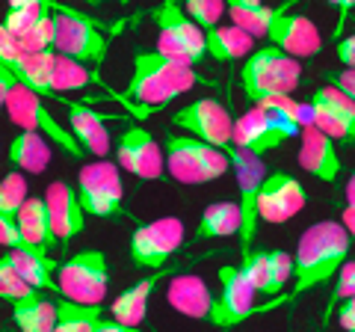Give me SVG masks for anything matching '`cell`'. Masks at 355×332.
I'll list each match as a JSON object with an SVG mask.
<instances>
[{
  "label": "cell",
  "mask_w": 355,
  "mask_h": 332,
  "mask_svg": "<svg viewBox=\"0 0 355 332\" xmlns=\"http://www.w3.org/2000/svg\"><path fill=\"white\" fill-rule=\"evenodd\" d=\"M349 243V231L335 219L308 226L299 238L293 256V288L284 294L287 303L299 300L302 294L314 291L317 285H326L331 276H338V270L347 264Z\"/></svg>",
  "instance_id": "6da1fadb"
},
{
  "label": "cell",
  "mask_w": 355,
  "mask_h": 332,
  "mask_svg": "<svg viewBox=\"0 0 355 332\" xmlns=\"http://www.w3.org/2000/svg\"><path fill=\"white\" fill-rule=\"evenodd\" d=\"M198 81L202 77L196 74L193 65H181L157 51H137L133 53V77L125 90V98L130 104L154 110L190 92L193 86H198Z\"/></svg>",
  "instance_id": "7a4b0ae2"
},
{
  "label": "cell",
  "mask_w": 355,
  "mask_h": 332,
  "mask_svg": "<svg viewBox=\"0 0 355 332\" xmlns=\"http://www.w3.org/2000/svg\"><path fill=\"white\" fill-rule=\"evenodd\" d=\"M48 6L53 18V53L83 65H101L110 51V36L101 30V24L53 0H48Z\"/></svg>",
  "instance_id": "3957f363"
},
{
  "label": "cell",
  "mask_w": 355,
  "mask_h": 332,
  "mask_svg": "<svg viewBox=\"0 0 355 332\" xmlns=\"http://www.w3.org/2000/svg\"><path fill=\"white\" fill-rule=\"evenodd\" d=\"M299 81H302V65H299V60L287 57L284 51L272 48V45L254 48L240 69L243 92H246L252 104H261L275 95H291L299 86Z\"/></svg>",
  "instance_id": "277c9868"
},
{
  "label": "cell",
  "mask_w": 355,
  "mask_h": 332,
  "mask_svg": "<svg viewBox=\"0 0 355 332\" xmlns=\"http://www.w3.org/2000/svg\"><path fill=\"white\" fill-rule=\"evenodd\" d=\"M151 18L157 24V53L169 57L181 65H196L207 57L205 30L193 24L190 15L184 13L175 0H163L151 9Z\"/></svg>",
  "instance_id": "5b68a950"
},
{
  "label": "cell",
  "mask_w": 355,
  "mask_h": 332,
  "mask_svg": "<svg viewBox=\"0 0 355 332\" xmlns=\"http://www.w3.org/2000/svg\"><path fill=\"white\" fill-rule=\"evenodd\" d=\"M231 169L225 151L193 137H166V172L178 184H210Z\"/></svg>",
  "instance_id": "8992f818"
},
{
  "label": "cell",
  "mask_w": 355,
  "mask_h": 332,
  "mask_svg": "<svg viewBox=\"0 0 355 332\" xmlns=\"http://www.w3.org/2000/svg\"><path fill=\"white\" fill-rule=\"evenodd\" d=\"M57 285L62 300L80 306H101L110 288V264L101 249H83L60 264Z\"/></svg>",
  "instance_id": "52a82bcc"
},
{
  "label": "cell",
  "mask_w": 355,
  "mask_h": 332,
  "mask_svg": "<svg viewBox=\"0 0 355 332\" xmlns=\"http://www.w3.org/2000/svg\"><path fill=\"white\" fill-rule=\"evenodd\" d=\"M3 110H6L9 119H12L21 131H33V134H42L44 140L57 142V146L69 154V158H83V149L77 146V140L71 137V131L62 128L60 122L51 116V110L44 107L42 95L27 90L24 83H15V90L9 92Z\"/></svg>",
  "instance_id": "ba28073f"
},
{
  "label": "cell",
  "mask_w": 355,
  "mask_h": 332,
  "mask_svg": "<svg viewBox=\"0 0 355 332\" xmlns=\"http://www.w3.org/2000/svg\"><path fill=\"white\" fill-rule=\"evenodd\" d=\"M77 196L86 214L104 217V219H119L121 217V175L119 166L110 160H92L83 163L77 172Z\"/></svg>",
  "instance_id": "9c48e42d"
},
{
  "label": "cell",
  "mask_w": 355,
  "mask_h": 332,
  "mask_svg": "<svg viewBox=\"0 0 355 332\" xmlns=\"http://www.w3.org/2000/svg\"><path fill=\"white\" fill-rule=\"evenodd\" d=\"M187 229L178 217H160L154 223H139L130 235V261L142 270H163L184 247Z\"/></svg>",
  "instance_id": "30bf717a"
},
{
  "label": "cell",
  "mask_w": 355,
  "mask_h": 332,
  "mask_svg": "<svg viewBox=\"0 0 355 332\" xmlns=\"http://www.w3.org/2000/svg\"><path fill=\"white\" fill-rule=\"evenodd\" d=\"M216 276H219V294H214V308H210V320H207L210 326L234 329L258 315V303H254L258 291L246 279V273L234 267V264H225V267H219Z\"/></svg>",
  "instance_id": "8fae6325"
},
{
  "label": "cell",
  "mask_w": 355,
  "mask_h": 332,
  "mask_svg": "<svg viewBox=\"0 0 355 332\" xmlns=\"http://www.w3.org/2000/svg\"><path fill=\"white\" fill-rule=\"evenodd\" d=\"M317 128L331 142H355V104L335 86H320L311 95V101L302 104V128Z\"/></svg>",
  "instance_id": "7c38bea8"
},
{
  "label": "cell",
  "mask_w": 355,
  "mask_h": 332,
  "mask_svg": "<svg viewBox=\"0 0 355 332\" xmlns=\"http://www.w3.org/2000/svg\"><path fill=\"white\" fill-rule=\"evenodd\" d=\"M299 134V128L287 125L279 116H272L266 107L252 104L249 110L234 119V134H231V142L234 149H240L243 154H252V158H263L266 151L279 149L284 140H291Z\"/></svg>",
  "instance_id": "4fadbf2b"
},
{
  "label": "cell",
  "mask_w": 355,
  "mask_h": 332,
  "mask_svg": "<svg viewBox=\"0 0 355 332\" xmlns=\"http://www.w3.org/2000/svg\"><path fill=\"white\" fill-rule=\"evenodd\" d=\"M225 158L231 160V169L237 172V184H240V252L243 258L252 252L254 235H258V193L261 184L266 179L263 172V160L252 158V154H243L240 149H234V142L225 149Z\"/></svg>",
  "instance_id": "5bb4252c"
},
{
  "label": "cell",
  "mask_w": 355,
  "mask_h": 332,
  "mask_svg": "<svg viewBox=\"0 0 355 332\" xmlns=\"http://www.w3.org/2000/svg\"><path fill=\"white\" fill-rule=\"evenodd\" d=\"M172 122L187 134H193V140H202L207 146H214L219 151H225L231 146V134H234V119H231L228 107L219 104L216 98H198L181 107L172 116Z\"/></svg>",
  "instance_id": "9a60e30c"
},
{
  "label": "cell",
  "mask_w": 355,
  "mask_h": 332,
  "mask_svg": "<svg viewBox=\"0 0 355 332\" xmlns=\"http://www.w3.org/2000/svg\"><path fill=\"white\" fill-rule=\"evenodd\" d=\"M116 158L119 169L137 175L142 181H157L166 172V154L160 151L151 131H146L142 125H130L121 131L116 142Z\"/></svg>",
  "instance_id": "2e32d148"
},
{
  "label": "cell",
  "mask_w": 355,
  "mask_h": 332,
  "mask_svg": "<svg viewBox=\"0 0 355 332\" xmlns=\"http://www.w3.org/2000/svg\"><path fill=\"white\" fill-rule=\"evenodd\" d=\"M305 202H308V193L302 181H296L291 172H282V169L270 172L258 193V219L270 226H282L302 211Z\"/></svg>",
  "instance_id": "e0dca14e"
},
{
  "label": "cell",
  "mask_w": 355,
  "mask_h": 332,
  "mask_svg": "<svg viewBox=\"0 0 355 332\" xmlns=\"http://www.w3.org/2000/svg\"><path fill=\"white\" fill-rule=\"evenodd\" d=\"M240 270L246 273V279L258 294L266 297H282L287 282L293 279V256L284 249H252L243 258Z\"/></svg>",
  "instance_id": "ac0fdd59"
},
{
  "label": "cell",
  "mask_w": 355,
  "mask_h": 332,
  "mask_svg": "<svg viewBox=\"0 0 355 332\" xmlns=\"http://www.w3.org/2000/svg\"><path fill=\"white\" fill-rule=\"evenodd\" d=\"M44 205H48L57 247H69L86 229V211L80 205V196H77V187H71L69 181H51L44 190Z\"/></svg>",
  "instance_id": "d6986e66"
},
{
  "label": "cell",
  "mask_w": 355,
  "mask_h": 332,
  "mask_svg": "<svg viewBox=\"0 0 355 332\" xmlns=\"http://www.w3.org/2000/svg\"><path fill=\"white\" fill-rule=\"evenodd\" d=\"M266 39H270L272 48L284 51L287 57H293V60H308L323 48V36H320L317 24L302 13H293V9H287V13L275 18V24L266 33Z\"/></svg>",
  "instance_id": "ffe728a7"
},
{
  "label": "cell",
  "mask_w": 355,
  "mask_h": 332,
  "mask_svg": "<svg viewBox=\"0 0 355 332\" xmlns=\"http://www.w3.org/2000/svg\"><path fill=\"white\" fill-rule=\"evenodd\" d=\"M299 166H302L308 175H314V179L326 181V184H335L343 172V160L338 154V146L311 125L299 131Z\"/></svg>",
  "instance_id": "44dd1931"
},
{
  "label": "cell",
  "mask_w": 355,
  "mask_h": 332,
  "mask_svg": "<svg viewBox=\"0 0 355 332\" xmlns=\"http://www.w3.org/2000/svg\"><path fill=\"white\" fill-rule=\"evenodd\" d=\"M53 101H60L65 110H69V131L71 137L77 140V146L83 151L95 154L98 160H107L110 154V131H107V116L98 113V110L86 107V104H74L69 98H53Z\"/></svg>",
  "instance_id": "7402d4cb"
},
{
  "label": "cell",
  "mask_w": 355,
  "mask_h": 332,
  "mask_svg": "<svg viewBox=\"0 0 355 332\" xmlns=\"http://www.w3.org/2000/svg\"><path fill=\"white\" fill-rule=\"evenodd\" d=\"M166 300H169V306L178 315L190 320H210L214 294H210V288L202 276H193V273L172 276L169 285H166Z\"/></svg>",
  "instance_id": "603a6c76"
},
{
  "label": "cell",
  "mask_w": 355,
  "mask_h": 332,
  "mask_svg": "<svg viewBox=\"0 0 355 332\" xmlns=\"http://www.w3.org/2000/svg\"><path fill=\"white\" fill-rule=\"evenodd\" d=\"M293 3L291 0H284V3H261V0H228L225 3V13L231 18V24H234L237 30L249 33L252 39H266V33L272 30L275 18H279L282 13H287Z\"/></svg>",
  "instance_id": "cb8c5ba5"
},
{
  "label": "cell",
  "mask_w": 355,
  "mask_h": 332,
  "mask_svg": "<svg viewBox=\"0 0 355 332\" xmlns=\"http://www.w3.org/2000/svg\"><path fill=\"white\" fill-rule=\"evenodd\" d=\"M163 279H172L169 270H154V276H146V279H139L133 288H128L125 294H119L113 306H110V312H113V320L116 324H125V326H139L142 320H146V312H148V300L154 294V288H157Z\"/></svg>",
  "instance_id": "d4e9b609"
},
{
  "label": "cell",
  "mask_w": 355,
  "mask_h": 332,
  "mask_svg": "<svg viewBox=\"0 0 355 332\" xmlns=\"http://www.w3.org/2000/svg\"><path fill=\"white\" fill-rule=\"evenodd\" d=\"M15 219H18V231H21V240H24L27 249L51 252L53 247H57V238H53V229H51V217H48L44 196H30Z\"/></svg>",
  "instance_id": "484cf974"
},
{
  "label": "cell",
  "mask_w": 355,
  "mask_h": 332,
  "mask_svg": "<svg viewBox=\"0 0 355 332\" xmlns=\"http://www.w3.org/2000/svg\"><path fill=\"white\" fill-rule=\"evenodd\" d=\"M9 258H12L15 270L21 273V279H24L33 291H53L60 294V285H57V270L60 264L53 261L48 252H36V249H12L9 252Z\"/></svg>",
  "instance_id": "4316f807"
},
{
  "label": "cell",
  "mask_w": 355,
  "mask_h": 332,
  "mask_svg": "<svg viewBox=\"0 0 355 332\" xmlns=\"http://www.w3.org/2000/svg\"><path fill=\"white\" fill-rule=\"evenodd\" d=\"M9 163L27 175H42L51 163L48 140L42 134H33V131H21V134L12 137V142H9Z\"/></svg>",
  "instance_id": "83f0119b"
},
{
  "label": "cell",
  "mask_w": 355,
  "mask_h": 332,
  "mask_svg": "<svg viewBox=\"0 0 355 332\" xmlns=\"http://www.w3.org/2000/svg\"><path fill=\"white\" fill-rule=\"evenodd\" d=\"M205 45H207V57H214L219 63H234V60H243L249 57L254 51V39L249 33L237 30L234 24L231 27H210L205 30Z\"/></svg>",
  "instance_id": "f1b7e54d"
},
{
  "label": "cell",
  "mask_w": 355,
  "mask_h": 332,
  "mask_svg": "<svg viewBox=\"0 0 355 332\" xmlns=\"http://www.w3.org/2000/svg\"><path fill=\"white\" fill-rule=\"evenodd\" d=\"M12 317L21 332H53L57 326V303H51L44 294H30L24 300L12 303Z\"/></svg>",
  "instance_id": "f546056e"
},
{
  "label": "cell",
  "mask_w": 355,
  "mask_h": 332,
  "mask_svg": "<svg viewBox=\"0 0 355 332\" xmlns=\"http://www.w3.org/2000/svg\"><path fill=\"white\" fill-rule=\"evenodd\" d=\"M53 63H57V53L53 51H42V53H24L21 63L15 65V81L24 83L27 90H33L42 98H53L51 81H53Z\"/></svg>",
  "instance_id": "4dcf8cb0"
},
{
  "label": "cell",
  "mask_w": 355,
  "mask_h": 332,
  "mask_svg": "<svg viewBox=\"0 0 355 332\" xmlns=\"http://www.w3.org/2000/svg\"><path fill=\"white\" fill-rule=\"evenodd\" d=\"M240 235V205L237 202H214L207 205L196 226V240L207 238H231Z\"/></svg>",
  "instance_id": "1f68e13d"
},
{
  "label": "cell",
  "mask_w": 355,
  "mask_h": 332,
  "mask_svg": "<svg viewBox=\"0 0 355 332\" xmlns=\"http://www.w3.org/2000/svg\"><path fill=\"white\" fill-rule=\"evenodd\" d=\"M101 320H104L101 306H80L71 300H60L53 332H95Z\"/></svg>",
  "instance_id": "d6a6232c"
},
{
  "label": "cell",
  "mask_w": 355,
  "mask_h": 332,
  "mask_svg": "<svg viewBox=\"0 0 355 332\" xmlns=\"http://www.w3.org/2000/svg\"><path fill=\"white\" fill-rule=\"evenodd\" d=\"M92 83H101V81H98V74L89 65L57 57V63H53V81H51L53 98H60L62 92H71V90H86Z\"/></svg>",
  "instance_id": "836d02e7"
},
{
  "label": "cell",
  "mask_w": 355,
  "mask_h": 332,
  "mask_svg": "<svg viewBox=\"0 0 355 332\" xmlns=\"http://www.w3.org/2000/svg\"><path fill=\"white\" fill-rule=\"evenodd\" d=\"M42 15H44V0H12V3H9L3 27L12 33L15 42H21V39H27L33 33V27L39 24Z\"/></svg>",
  "instance_id": "e575fe53"
},
{
  "label": "cell",
  "mask_w": 355,
  "mask_h": 332,
  "mask_svg": "<svg viewBox=\"0 0 355 332\" xmlns=\"http://www.w3.org/2000/svg\"><path fill=\"white\" fill-rule=\"evenodd\" d=\"M30 199L27 193V179L21 172H9L0 179V214L18 217V211L24 208V202Z\"/></svg>",
  "instance_id": "d590c367"
},
{
  "label": "cell",
  "mask_w": 355,
  "mask_h": 332,
  "mask_svg": "<svg viewBox=\"0 0 355 332\" xmlns=\"http://www.w3.org/2000/svg\"><path fill=\"white\" fill-rule=\"evenodd\" d=\"M30 294H36V291H33V288L21 279V273L15 270L9 252H6V256H0V300L18 303V300H24V297H30Z\"/></svg>",
  "instance_id": "8d00e7d4"
},
{
  "label": "cell",
  "mask_w": 355,
  "mask_h": 332,
  "mask_svg": "<svg viewBox=\"0 0 355 332\" xmlns=\"http://www.w3.org/2000/svg\"><path fill=\"white\" fill-rule=\"evenodd\" d=\"M184 13L190 15L193 24H198L202 30H210L219 24V18L225 15V3L222 0H187Z\"/></svg>",
  "instance_id": "74e56055"
},
{
  "label": "cell",
  "mask_w": 355,
  "mask_h": 332,
  "mask_svg": "<svg viewBox=\"0 0 355 332\" xmlns=\"http://www.w3.org/2000/svg\"><path fill=\"white\" fill-rule=\"evenodd\" d=\"M355 297V261L347 258V264L338 270V282L331 288V297H329V312H335V308L343 303V300H352Z\"/></svg>",
  "instance_id": "f35d334b"
},
{
  "label": "cell",
  "mask_w": 355,
  "mask_h": 332,
  "mask_svg": "<svg viewBox=\"0 0 355 332\" xmlns=\"http://www.w3.org/2000/svg\"><path fill=\"white\" fill-rule=\"evenodd\" d=\"M21 57H24V53H21L15 36L3 27V21H0V65H6L9 72H15V65L21 63Z\"/></svg>",
  "instance_id": "ab89813d"
},
{
  "label": "cell",
  "mask_w": 355,
  "mask_h": 332,
  "mask_svg": "<svg viewBox=\"0 0 355 332\" xmlns=\"http://www.w3.org/2000/svg\"><path fill=\"white\" fill-rule=\"evenodd\" d=\"M0 247H6V252L24 247L21 231H18V219L9 217V214H0Z\"/></svg>",
  "instance_id": "60d3db41"
},
{
  "label": "cell",
  "mask_w": 355,
  "mask_h": 332,
  "mask_svg": "<svg viewBox=\"0 0 355 332\" xmlns=\"http://www.w3.org/2000/svg\"><path fill=\"white\" fill-rule=\"evenodd\" d=\"M329 86H335L338 92H343L355 104V69H340V72H323Z\"/></svg>",
  "instance_id": "b9f144b4"
},
{
  "label": "cell",
  "mask_w": 355,
  "mask_h": 332,
  "mask_svg": "<svg viewBox=\"0 0 355 332\" xmlns=\"http://www.w3.org/2000/svg\"><path fill=\"white\" fill-rule=\"evenodd\" d=\"M338 324H340V329H347V332H355V297L352 300H343L338 308Z\"/></svg>",
  "instance_id": "7bdbcfd3"
},
{
  "label": "cell",
  "mask_w": 355,
  "mask_h": 332,
  "mask_svg": "<svg viewBox=\"0 0 355 332\" xmlns=\"http://www.w3.org/2000/svg\"><path fill=\"white\" fill-rule=\"evenodd\" d=\"M335 53H338V60H340L343 65H347V69H355V33H352V36H347V39H340V42H338Z\"/></svg>",
  "instance_id": "ee69618b"
},
{
  "label": "cell",
  "mask_w": 355,
  "mask_h": 332,
  "mask_svg": "<svg viewBox=\"0 0 355 332\" xmlns=\"http://www.w3.org/2000/svg\"><path fill=\"white\" fill-rule=\"evenodd\" d=\"M15 83H18V81H15V74L9 72L6 65H0V110L6 107V98H9V92L15 90Z\"/></svg>",
  "instance_id": "f6af8a7d"
},
{
  "label": "cell",
  "mask_w": 355,
  "mask_h": 332,
  "mask_svg": "<svg viewBox=\"0 0 355 332\" xmlns=\"http://www.w3.org/2000/svg\"><path fill=\"white\" fill-rule=\"evenodd\" d=\"M95 332H142L139 326H125V324H116V320H101V324H98V329Z\"/></svg>",
  "instance_id": "bcb514c9"
},
{
  "label": "cell",
  "mask_w": 355,
  "mask_h": 332,
  "mask_svg": "<svg viewBox=\"0 0 355 332\" xmlns=\"http://www.w3.org/2000/svg\"><path fill=\"white\" fill-rule=\"evenodd\" d=\"M340 226L349 231V238H355V208H343V214H340Z\"/></svg>",
  "instance_id": "7dc6e473"
},
{
  "label": "cell",
  "mask_w": 355,
  "mask_h": 332,
  "mask_svg": "<svg viewBox=\"0 0 355 332\" xmlns=\"http://www.w3.org/2000/svg\"><path fill=\"white\" fill-rule=\"evenodd\" d=\"M347 208H355V172H352V179L347 181Z\"/></svg>",
  "instance_id": "c3c4849f"
}]
</instances>
